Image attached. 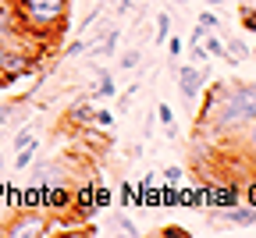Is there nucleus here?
Wrapping results in <instances>:
<instances>
[{"label":"nucleus","instance_id":"f257e3e1","mask_svg":"<svg viewBox=\"0 0 256 238\" xmlns=\"http://www.w3.org/2000/svg\"><path fill=\"white\" fill-rule=\"evenodd\" d=\"M252 118H256V82H238V78L220 82L214 110L200 121V139L214 150L220 142H235Z\"/></svg>","mask_w":256,"mask_h":238},{"label":"nucleus","instance_id":"f03ea898","mask_svg":"<svg viewBox=\"0 0 256 238\" xmlns=\"http://www.w3.org/2000/svg\"><path fill=\"white\" fill-rule=\"evenodd\" d=\"M68 8H72V0H14L11 14L22 32L50 40L54 32L68 25Z\"/></svg>","mask_w":256,"mask_h":238},{"label":"nucleus","instance_id":"7ed1b4c3","mask_svg":"<svg viewBox=\"0 0 256 238\" xmlns=\"http://www.w3.org/2000/svg\"><path fill=\"white\" fill-rule=\"evenodd\" d=\"M0 234H8V238H43L50 234V217L46 210H22L14 214V220H8L4 228H0Z\"/></svg>","mask_w":256,"mask_h":238},{"label":"nucleus","instance_id":"20e7f679","mask_svg":"<svg viewBox=\"0 0 256 238\" xmlns=\"http://www.w3.org/2000/svg\"><path fill=\"white\" fill-rule=\"evenodd\" d=\"M0 72H4L8 86H14V82H22V78L40 72V57H32L25 46H8L4 57H0Z\"/></svg>","mask_w":256,"mask_h":238},{"label":"nucleus","instance_id":"39448f33","mask_svg":"<svg viewBox=\"0 0 256 238\" xmlns=\"http://www.w3.org/2000/svg\"><path fill=\"white\" fill-rule=\"evenodd\" d=\"M206 82H210L206 72H203V68H196V64H178V68H174V86H178V92H182V100H185V107L203 92Z\"/></svg>","mask_w":256,"mask_h":238},{"label":"nucleus","instance_id":"423d86ee","mask_svg":"<svg viewBox=\"0 0 256 238\" xmlns=\"http://www.w3.org/2000/svg\"><path fill=\"white\" fill-rule=\"evenodd\" d=\"M217 220H224V224H235V228H252L256 224V206H220V214H217Z\"/></svg>","mask_w":256,"mask_h":238},{"label":"nucleus","instance_id":"0eeeda50","mask_svg":"<svg viewBox=\"0 0 256 238\" xmlns=\"http://www.w3.org/2000/svg\"><path fill=\"white\" fill-rule=\"evenodd\" d=\"M72 214H75L78 220H86V217H92V214H96V196H92V185L75 188V196H72Z\"/></svg>","mask_w":256,"mask_h":238},{"label":"nucleus","instance_id":"6e6552de","mask_svg":"<svg viewBox=\"0 0 256 238\" xmlns=\"http://www.w3.org/2000/svg\"><path fill=\"white\" fill-rule=\"evenodd\" d=\"M235 146L246 153V164H249V171L256 174V118L242 128V135H238V139H235Z\"/></svg>","mask_w":256,"mask_h":238},{"label":"nucleus","instance_id":"1a4fd4ad","mask_svg":"<svg viewBox=\"0 0 256 238\" xmlns=\"http://www.w3.org/2000/svg\"><path fill=\"white\" fill-rule=\"evenodd\" d=\"M68 121L78 124V128H92V104H86V100L72 104V107H68Z\"/></svg>","mask_w":256,"mask_h":238},{"label":"nucleus","instance_id":"9d476101","mask_svg":"<svg viewBox=\"0 0 256 238\" xmlns=\"http://www.w3.org/2000/svg\"><path fill=\"white\" fill-rule=\"evenodd\" d=\"M168 36H171V11H160V14H156V28H153V43L164 46Z\"/></svg>","mask_w":256,"mask_h":238},{"label":"nucleus","instance_id":"9b49d317","mask_svg":"<svg viewBox=\"0 0 256 238\" xmlns=\"http://www.w3.org/2000/svg\"><path fill=\"white\" fill-rule=\"evenodd\" d=\"M139 64H142V46H132V50L118 54V68H121V72H136Z\"/></svg>","mask_w":256,"mask_h":238},{"label":"nucleus","instance_id":"f8f14e48","mask_svg":"<svg viewBox=\"0 0 256 238\" xmlns=\"http://www.w3.org/2000/svg\"><path fill=\"white\" fill-rule=\"evenodd\" d=\"M32 160H36V142H28V146L14 150V171H28Z\"/></svg>","mask_w":256,"mask_h":238},{"label":"nucleus","instance_id":"ddd939ff","mask_svg":"<svg viewBox=\"0 0 256 238\" xmlns=\"http://www.w3.org/2000/svg\"><path fill=\"white\" fill-rule=\"evenodd\" d=\"M188 64L203 68V72H206V78H210V54H206L200 43H192V46H188Z\"/></svg>","mask_w":256,"mask_h":238},{"label":"nucleus","instance_id":"4468645a","mask_svg":"<svg viewBox=\"0 0 256 238\" xmlns=\"http://www.w3.org/2000/svg\"><path fill=\"white\" fill-rule=\"evenodd\" d=\"M224 46H228V54H232L235 60H249V50H252V46H246V40H242V36H232Z\"/></svg>","mask_w":256,"mask_h":238},{"label":"nucleus","instance_id":"2eb2a0df","mask_svg":"<svg viewBox=\"0 0 256 238\" xmlns=\"http://www.w3.org/2000/svg\"><path fill=\"white\" fill-rule=\"evenodd\" d=\"M114 92H118V86H114V75H110V72H104V75H100V82H96V96H107V100H110Z\"/></svg>","mask_w":256,"mask_h":238},{"label":"nucleus","instance_id":"dca6fc26","mask_svg":"<svg viewBox=\"0 0 256 238\" xmlns=\"http://www.w3.org/2000/svg\"><path fill=\"white\" fill-rule=\"evenodd\" d=\"M89 50V40H82V36H75L68 46H64V57H68V60H75V57H82Z\"/></svg>","mask_w":256,"mask_h":238},{"label":"nucleus","instance_id":"f3484780","mask_svg":"<svg viewBox=\"0 0 256 238\" xmlns=\"http://www.w3.org/2000/svg\"><path fill=\"white\" fill-rule=\"evenodd\" d=\"M238 22H242V28H246V32H256V8L238 4Z\"/></svg>","mask_w":256,"mask_h":238},{"label":"nucleus","instance_id":"a211bd4d","mask_svg":"<svg viewBox=\"0 0 256 238\" xmlns=\"http://www.w3.org/2000/svg\"><path fill=\"white\" fill-rule=\"evenodd\" d=\"M200 25H203V28H210V32H220V18H217V11H214V8L200 11Z\"/></svg>","mask_w":256,"mask_h":238},{"label":"nucleus","instance_id":"6ab92c4d","mask_svg":"<svg viewBox=\"0 0 256 238\" xmlns=\"http://www.w3.org/2000/svg\"><path fill=\"white\" fill-rule=\"evenodd\" d=\"M92 128H114V114H110V110H96V107H92Z\"/></svg>","mask_w":256,"mask_h":238},{"label":"nucleus","instance_id":"aec40b11","mask_svg":"<svg viewBox=\"0 0 256 238\" xmlns=\"http://www.w3.org/2000/svg\"><path fill=\"white\" fill-rule=\"evenodd\" d=\"M18 118V100H11V104H0V128H4L8 121Z\"/></svg>","mask_w":256,"mask_h":238},{"label":"nucleus","instance_id":"412c9836","mask_svg":"<svg viewBox=\"0 0 256 238\" xmlns=\"http://www.w3.org/2000/svg\"><path fill=\"white\" fill-rule=\"evenodd\" d=\"M28 142H36L32 128H18V132H14V139H11V146H14V150H22V146H28Z\"/></svg>","mask_w":256,"mask_h":238},{"label":"nucleus","instance_id":"4be33fe9","mask_svg":"<svg viewBox=\"0 0 256 238\" xmlns=\"http://www.w3.org/2000/svg\"><path fill=\"white\" fill-rule=\"evenodd\" d=\"M114 231H121V234H139L136 220H128V217H114Z\"/></svg>","mask_w":256,"mask_h":238},{"label":"nucleus","instance_id":"5701e85b","mask_svg":"<svg viewBox=\"0 0 256 238\" xmlns=\"http://www.w3.org/2000/svg\"><path fill=\"white\" fill-rule=\"evenodd\" d=\"M164 46H168V54H171V57H182V50H185V43H182L178 36H168V43H164Z\"/></svg>","mask_w":256,"mask_h":238},{"label":"nucleus","instance_id":"b1692460","mask_svg":"<svg viewBox=\"0 0 256 238\" xmlns=\"http://www.w3.org/2000/svg\"><path fill=\"white\" fill-rule=\"evenodd\" d=\"M156 118H160V124H171L174 121V110L168 104H156Z\"/></svg>","mask_w":256,"mask_h":238},{"label":"nucleus","instance_id":"393cba45","mask_svg":"<svg viewBox=\"0 0 256 238\" xmlns=\"http://www.w3.org/2000/svg\"><path fill=\"white\" fill-rule=\"evenodd\" d=\"M164 182H168V185H178V182H182V167H168V171H164Z\"/></svg>","mask_w":256,"mask_h":238},{"label":"nucleus","instance_id":"a878e982","mask_svg":"<svg viewBox=\"0 0 256 238\" xmlns=\"http://www.w3.org/2000/svg\"><path fill=\"white\" fill-rule=\"evenodd\" d=\"M206 32H210V28H203V25L196 22V28H192V40H188V43H203V36H206Z\"/></svg>","mask_w":256,"mask_h":238},{"label":"nucleus","instance_id":"bb28decb","mask_svg":"<svg viewBox=\"0 0 256 238\" xmlns=\"http://www.w3.org/2000/svg\"><path fill=\"white\" fill-rule=\"evenodd\" d=\"M132 8H139V0H121V4H118V14H128Z\"/></svg>","mask_w":256,"mask_h":238},{"label":"nucleus","instance_id":"cd10ccee","mask_svg":"<svg viewBox=\"0 0 256 238\" xmlns=\"http://www.w3.org/2000/svg\"><path fill=\"white\" fill-rule=\"evenodd\" d=\"M124 153H128V160H139V156H142V146H139V142H136V146H128V150H124Z\"/></svg>","mask_w":256,"mask_h":238},{"label":"nucleus","instance_id":"c85d7f7f","mask_svg":"<svg viewBox=\"0 0 256 238\" xmlns=\"http://www.w3.org/2000/svg\"><path fill=\"white\" fill-rule=\"evenodd\" d=\"M164 135H168V139L174 142V139H178V124H174V121H171V124H164Z\"/></svg>","mask_w":256,"mask_h":238},{"label":"nucleus","instance_id":"c756f323","mask_svg":"<svg viewBox=\"0 0 256 238\" xmlns=\"http://www.w3.org/2000/svg\"><path fill=\"white\" fill-rule=\"evenodd\" d=\"M206 8H217V11H220V8H224V0H206Z\"/></svg>","mask_w":256,"mask_h":238},{"label":"nucleus","instance_id":"7c9ffc66","mask_svg":"<svg viewBox=\"0 0 256 238\" xmlns=\"http://www.w3.org/2000/svg\"><path fill=\"white\" fill-rule=\"evenodd\" d=\"M171 4H174V8H188V0H171Z\"/></svg>","mask_w":256,"mask_h":238},{"label":"nucleus","instance_id":"2f4dec72","mask_svg":"<svg viewBox=\"0 0 256 238\" xmlns=\"http://www.w3.org/2000/svg\"><path fill=\"white\" fill-rule=\"evenodd\" d=\"M0 89H8V78H4V72H0Z\"/></svg>","mask_w":256,"mask_h":238},{"label":"nucleus","instance_id":"473e14b6","mask_svg":"<svg viewBox=\"0 0 256 238\" xmlns=\"http://www.w3.org/2000/svg\"><path fill=\"white\" fill-rule=\"evenodd\" d=\"M4 50H8V43H4V40H0V57H4Z\"/></svg>","mask_w":256,"mask_h":238},{"label":"nucleus","instance_id":"72a5a7b5","mask_svg":"<svg viewBox=\"0 0 256 238\" xmlns=\"http://www.w3.org/2000/svg\"><path fill=\"white\" fill-rule=\"evenodd\" d=\"M0 199H4V182H0Z\"/></svg>","mask_w":256,"mask_h":238},{"label":"nucleus","instance_id":"f704fd0d","mask_svg":"<svg viewBox=\"0 0 256 238\" xmlns=\"http://www.w3.org/2000/svg\"><path fill=\"white\" fill-rule=\"evenodd\" d=\"M249 57H256V46H252V50H249Z\"/></svg>","mask_w":256,"mask_h":238},{"label":"nucleus","instance_id":"c9c22d12","mask_svg":"<svg viewBox=\"0 0 256 238\" xmlns=\"http://www.w3.org/2000/svg\"><path fill=\"white\" fill-rule=\"evenodd\" d=\"M0 171H4V156H0Z\"/></svg>","mask_w":256,"mask_h":238}]
</instances>
